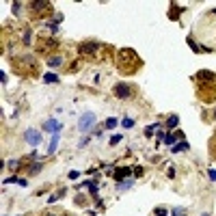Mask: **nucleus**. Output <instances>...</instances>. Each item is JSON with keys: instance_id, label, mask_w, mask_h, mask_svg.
<instances>
[{"instance_id": "obj_1", "label": "nucleus", "mask_w": 216, "mask_h": 216, "mask_svg": "<svg viewBox=\"0 0 216 216\" xmlns=\"http://www.w3.org/2000/svg\"><path fill=\"white\" fill-rule=\"evenodd\" d=\"M113 93H115V97H119V100H128V97H132L134 89L130 84H125V82H117L113 87Z\"/></svg>"}, {"instance_id": "obj_2", "label": "nucleus", "mask_w": 216, "mask_h": 216, "mask_svg": "<svg viewBox=\"0 0 216 216\" xmlns=\"http://www.w3.org/2000/svg\"><path fill=\"white\" fill-rule=\"evenodd\" d=\"M97 121V117H95V113H84L82 117H80V121H78V130L80 132H87L93 123Z\"/></svg>"}, {"instance_id": "obj_3", "label": "nucleus", "mask_w": 216, "mask_h": 216, "mask_svg": "<svg viewBox=\"0 0 216 216\" xmlns=\"http://www.w3.org/2000/svg\"><path fill=\"white\" fill-rule=\"evenodd\" d=\"M26 141H28L33 147H37L39 141H41V136H39V132H37V130H26Z\"/></svg>"}, {"instance_id": "obj_4", "label": "nucleus", "mask_w": 216, "mask_h": 216, "mask_svg": "<svg viewBox=\"0 0 216 216\" xmlns=\"http://www.w3.org/2000/svg\"><path fill=\"white\" fill-rule=\"evenodd\" d=\"M43 130H46V132H54V134H59V130H63V125H61V123H56L54 119H48L46 123H43Z\"/></svg>"}, {"instance_id": "obj_5", "label": "nucleus", "mask_w": 216, "mask_h": 216, "mask_svg": "<svg viewBox=\"0 0 216 216\" xmlns=\"http://www.w3.org/2000/svg\"><path fill=\"white\" fill-rule=\"evenodd\" d=\"M97 48H100L97 41H87L84 46H80V54H91V52H95Z\"/></svg>"}, {"instance_id": "obj_6", "label": "nucleus", "mask_w": 216, "mask_h": 216, "mask_svg": "<svg viewBox=\"0 0 216 216\" xmlns=\"http://www.w3.org/2000/svg\"><path fill=\"white\" fill-rule=\"evenodd\" d=\"M130 173V167H123V169H119L117 173H115V179L117 182H121V179H123V175H128Z\"/></svg>"}, {"instance_id": "obj_7", "label": "nucleus", "mask_w": 216, "mask_h": 216, "mask_svg": "<svg viewBox=\"0 0 216 216\" xmlns=\"http://www.w3.org/2000/svg\"><path fill=\"white\" fill-rule=\"evenodd\" d=\"M48 65H50V67H61V65H63V59H61V56H52V59L48 61Z\"/></svg>"}, {"instance_id": "obj_8", "label": "nucleus", "mask_w": 216, "mask_h": 216, "mask_svg": "<svg viewBox=\"0 0 216 216\" xmlns=\"http://www.w3.org/2000/svg\"><path fill=\"white\" fill-rule=\"evenodd\" d=\"M186 149H188V143H186V141H182V143H177V145L173 147V154H177V151H186Z\"/></svg>"}, {"instance_id": "obj_9", "label": "nucleus", "mask_w": 216, "mask_h": 216, "mask_svg": "<svg viewBox=\"0 0 216 216\" xmlns=\"http://www.w3.org/2000/svg\"><path fill=\"white\" fill-rule=\"evenodd\" d=\"M179 123V119H177V115H173V117H169V121H167V128H175V125H177Z\"/></svg>"}, {"instance_id": "obj_10", "label": "nucleus", "mask_w": 216, "mask_h": 216, "mask_svg": "<svg viewBox=\"0 0 216 216\" xmlns=\"http://www.w3.org/2000/svg\"><path fill=\"white\" fill-rule=\"evenodd\" d=\"M56 147H59V134H54V136H52V143H50V149H48V151L52 154L54 149H56Z\"/></svg>"}, {"instance_id": "obj_11", "label": "nucleus", "mask_w": 216, "mask_h": 216, "mask_svg": "<svg viewBox=\"0 0 216 216\" xmlns=\"http://www.w3.org/2000/svg\"><path fill=\"white\" fill-rule=\"evenodd\" d=\"M43 82H48V84H52V82H59V78L54 76V74H46L43 76Z\"/></svg>"}, {"instance_id": "obj_12", "label": "nucleus", "mask_w": 216, "mask_h": 216, "mask_svg": "<svg viewBox=\"0 0 216 216\" xmlns=\"http://www.w3.org/2000/svg\"><path fill=\"white\" fill-rule=\"evenodd\" d=\"M154 214H156V216H167V214H169V210L160 205V208H156V210H154Z\"/></svg>"}, {"instance_id": "obj_13", "label": "nucleus", "mask_w": 216, "mask_h": 216, "mask_svg": "<svg viewBox=\"0 0 216 216\" xmlns=\"http://www.w3.org/2000/svg\"><path fill=\"white\" fill-rule=\"evenodd\" d=\"M117 125V119L115 117H110V119H106V130H113Z\"/></svg>"}, {"instance_id": "obj_14", "label": "nucleus", "mask_w": 216, "mask_h": 216, "mask_svg": "<svg viewBox=\"0 0 216 216\" xmlns=\"http://www.w3.org/2000/svg\"><path fill=\"white\" fill-rule=\"evenodd\" d=\"M41 167H43V164H39V162H35V164L30 167V171H28V173H30V175H35V173H39V171H41Z\"/></svg>"}, {"instance_id": "obj_15", "label": "nucleus", "mask_w": 216, "mask_h": 216, "mask_svg": "<svg viewBox=\"0 0 216 216\" xmlns=\"http://www.w3.org/2000/svg\"><path fill=\"white\" fill-rule=\"evenodd\" d=\"M177 15H179V9H177V7L173 5V11L169 13V17H171V20H177Z\"/></svg>"}, {"instance_id": "obj_16", "label": "nucleus", "mask_w": 216, "mask_h": 216, "mask_svg": "<svg viewBox=\"0 0 216 216\" xmlns=\"http://www.w3.org/2000/svg\"><path fill=\"white\" fill-rule=\"evenodd\" d=\"M121 125H123V128H132L134 125V119H123V121H121Z\"/></svg>"}, {"instance_id": "obj_17", "label": "nucleus", "mask_w": 216, "mask_h": 216, "mask_svg": "<svg viewBox=\"0 0 216 216\" xmlns=\"http://www.w3.org/2000/svg\"><path fill=\"white\" fill-rule=\"evenodd\" d=\"M173 214H175V216H186V210H182V208H175V210H173Z\"/></svg>"}, {"instance_id": "obj_18", "label": "nucleus", "mask_w": 216, "mask_h": 216, "mask_svg": "<svg viewBox=\"0 0 216 216\" xmlns=\"http://www.w3.org/2000/svg\"><path fill=\"white\" fill-rule=\"evenodd\" d=\"M117 143H121V136L117 134V136H110V145H117Z\"/></svg>"}, {"instance_id": "obj_19", "label": "nucleus", "mask_w": 216, "mask_h": 216, "mask_svg": "<svg viewBox=\"0 0 216 216\" xmlns=\"http://www.w3.org/2000/svg\"><path fill=\"white\" fill-rule=\"evenodd\" d=\"M164 141H167V145H173V143H175V136H171V134H167V138H164Z\"/></svg>"}, {"instance_id": "obj_20", "label": "nucleus", "mask_w": 216, "mask_h": 216, "mask_svg": "<svg viewBox=\"0 0 216 216\" xmlns=\"http://www.w3.org/2000/svg\"><path fill=\"white\" fill-rule=\"evenodd\" d=\"M69 179H78V171H71L69 173Z\"/></svg>"}, {"instance_id": "obj_21", "label": "nucleus", "mask_w": 216, "mask_h": 216, "mask_svg": "<svg viewBox=\"0 0 216 216\" xmlns=\"http://www.w3.org/2000/svg\"><path fill=\"white\" fill-rule=\"evenodd\" d=\"M210 179H214V182H216V171H210Z\"/></svg>"}]
</instances>
